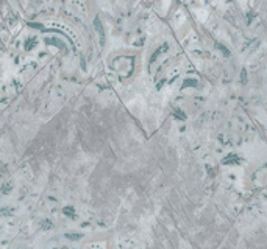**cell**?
<instances>
[{
  "label": "cell",
  "instance_id": "obj_7",
  "mask_svg": "<svg viewBox=\"0 0 267 249\" xmlns=\"http://www.w3.org/2000/svg\"><path fill=\"white\" fill-rule=\"evenodd\" d=\"M67 238H70V240H78V238H81V235L80 234H67Z\"/></svg>",
  "mask_w": 267,
  "mask_h": 249
},
{
  "label": "cell",
  "instance_id": "obj_1",
  "mask_svg": "<svg viewBox=\"0 0 267 249\" xmlns=\"http://www.w3.org/2000/svg\"><path fill=\"white\" fill-rule=\"evenodd\" d=\"M166 48H167V44H164L162 47H159L158 50H156V51H155V53L152 54V58H150V64H152V62H155V59L158 58V56H159L161 53H164V51H166Z\"/></svg>",
  "mask_w": 267,
  "mask_h": 249
},
{
  "label": "cell",
  "instance_id": "obj_6",
  "mask_svg": "<svg viewBox=\"0 0 267 249\" xmlns=\"http://www.w3.org/2000/svg\"><path fill=\"white\" fill-rule=\"evenodd\" d=\"M188 86H197V81L195 79H186L185 81V87H188Z\"/></svg>",
  "mask_w": 267,
  "mask_h": 249
},
{
  "label": "cell",
  "instance_id": "obj_5",
  "mask_svg": "<svg viewBox=\"0 0 267 249\" xmlns=\"http://www.w3.org/2000/svg\"><path fill=\"white\" fill-rule=\"evenodd\" d=\"M63 212H64V215H67V216H70V218H72V216H75V213H73V209H72V207H64Z\"/></svg>",
  "mask_w": 267,
  "mask_h": 249
},
{
  "label": "cell",
  "instance_id": "obj_8",
  "mask_svg": "<svg viewBox=\"0 0 267 249\" xmlns=\"http://www.w3.org/2000/svg\"><path fill=\"white\" fill-rule=\"evenodd\" d=\"M42 227L44 229H49V227H52V221H49V219H45L44 223H42Z\"/></svg>",
  "mask_w": 267,
  "mask_h": 249
},
{
  "label": "cell",
  "instance_id": "obj_2",
  "mask_svg": "<svg viewBox=\"0 0 267 249\" xmlns=\"http://www.w3.org/2000/svg\"><path fill=\"white\" fill-rule=\"evenodd\" d=\"M236 162H239V157L234 156V154H230V156H227V157L224 159V163H236Z\"/></svg>",
  "mask_w": 267,
  "mask_h": 249
},
{
  "label": "cell",
  "instance_id": "obj_3",
  "mask_svg": "<svg viewBox=\"0 0 267 249\" xmlns=\"http://www.w3.org/2000/svg\"><path fill=\"white\" fill-rule=\"evenodd\" d=\"M173 117H175V118H178V120H185V118H186V115L183 114L180 109H175V110H173Z\"/></svg>",
  "mask_w": 267,
  "mask_h": 249
},
{
  "label": "cell",
  "instance_id": "obj_9",
  "mask_svg": "<svg viewBox=\"0 0 267 249\" xmlns=\"http://www.w3.org/2000/svg\"><path fill=\"white\" fill-rule=\"evenodd\" d=\"M216 45H217V47L220 48V51H222V53L228 54V48H227V47H224V45H220V44H216Z\"/></svg>",
  "mask_w": 267,
  "mask_h": 249
},
{
  "label": "cell",
  "instance_id": "obj_4",
  "mask_svg": "<svg viewBox=\"0 0 267 249\" xmlns=\"http://www.w3.org/2000/svg\"><path fill=\"white\" fill-rule=\"evenodd\" d=\"M34 44H36V39H28L25 42V50H31L34 47Z\"/></svg>",
  "mask_w": 267,
  "mask_h": 249
}]
</instances>
